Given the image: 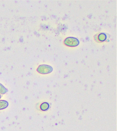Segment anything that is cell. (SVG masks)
I'll use <instances>...</instances> for the list:
<instances>
[{
    "mask_svg": "<svg viewBox=\"0 0 117 131\" xmlns=\"http://www.w3.org/2000/svg\"><path fill=\"white\" fill-rule=\"evenodd\" d=\"M106 38H107V36L105 34H100L98 37V39H99V41H100L101 42L105 41Z\"/></svg>",
    "mask_w": 117,
    "mask_h": 131,
    "instance_id": "cell-5",
    "label": "cell"
},
{
    "mask_svg": "<svg viewBox=\"0 0 117 131\" xmlns=\"http://www.w3.org/2000/svg\"><path fill=\"white\" fill-rule=\"evenodd\" d=\"M1 97H2L1 95V94H0V99H1Z\"/></svg>",
    "mask_w": 117,
    "mask_h": 131,
    "instance_id": "cell-7",
    "label": "cell"
},
{
    "mask_svg": "<svg viewBox=\"0 0 117 131\" xmlns=\"http://www.w3.org/2000/svg\"><path fill=\"white\" fill-rule=\"evenodd\" d=\"M40 108L43 111H46L48 108V105L47 103H43L40 106Z\"/></svg>",
    "mask_w": 117,
    "mask_h": 131,
    "instance_id": "cell-6",
    "label": "cell"
},
{
    "mask_svg": "<svg viewBox=\"0 0 117 131\" xmlns=\"http://www.w3.org/2000/svg\"><path fill=\"white\" fill-rule=\"evenodd\" d=\"M52 68L49 66L41 65L37 69V72L41 74H47L51 72Z\"/></svg>",
    "mask_w": 117,
    "mask_h": 131,
    "instance_id": "cell-2",
    "label": "cell"
},
{
    "mask_svg": "<svg viewBox=\"0 0 117 131\" xmlns=\"http://www.w3.org/2000/svg\"><path fill=\"white\" fill-rule=\"evenodd\" d=\"M64 43L68 46L75 47L79 44V40L74 37H68L65 39Z\"/></svg>",
    "mask_w": 117,
    "mask_h": 131,
    "instance_id": "cell-1",
    "label": "cell"
},
{
    "mask_svg": "<svg viewBox=\"0 0 117 131\" xmlns=\"http://www.w3.org/2000/svg\"><path fill=\"white\" fill-rule=\"evenodd\" d=\"M8 105L9 103L7 101L5 100H0V110L6 108Z\"/></svg>",
    "mask_w": 117,
    "mask_h": 131,
    "instance_id": "cell-3",
    "label": "cell"
},
{
    "mask_svg": "<svg viewBox=\"0 0 117 131\" xmlns=\"http://www.w3.org/2000/svg\"><path fill=\"white\" fill-rule=\"evenodd\" d=\"M8 92V90L6 87L0 83V94L4 95Z\"/></svg>",
    "mask_w": 117,
    "mask_h": 131,
    "instance_id": "cell-4",
    "label": "cell"
}]
</instances>
